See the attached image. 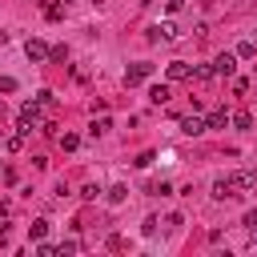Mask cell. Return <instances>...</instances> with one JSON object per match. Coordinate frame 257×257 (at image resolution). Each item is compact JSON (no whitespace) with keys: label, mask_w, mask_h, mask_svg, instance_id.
<instances>
[{"label":"cell","mask_w":257,"mask_h":257,"mask_svg":"<svg viewBox=\"0 0 257 257\" xmlns=\"http://www.w3.org/2000/svg\"><path fill=\"white\" fill-rule=\"evenodd\" d=\"M40 124H44V120H40V104H36V100H32V104H24V108H20V116H16V133H24V137H28V133H32V128H40Z\"/></svg>","instance_id":"obj_1"},{"label":"cell","mask_w":257,"mask_h":257,"mask_svg":"<svg viewBox=\"0 0 257 257\" xmlns=\"http://www.w3.org/2000/svg\"><path fill=\"white\" fill-rule=\"evenodd\" d=\"M149 76H153V64H149V60H137V64H128V72H124V84L133 88V84H145Z\"/></svg>","instance_id":"obj_2"},{"label":"cell","mask_w":257,"mask_h":257,"mask_svg":"<svg viewBox=\"0 0 257 257\" xmlns=\"http://www.w3.org/2000/svg\"><path fill=\"white\" fill-rule=\"evenodd\" d=\"M205 128H209V124H205V116H201V112H189V116H181V133H185V137H201Z\"/></svg>","instance_id":"obj_3"},{"label":"cell","mask_w":257,"mask_h":257,"mask_svg":"<svg viewBox=\"0 0 257 257\" xmlns=\"http://www.w3.org/2000/svg\"><path fill=\"white\" fill-rule=\"evenodd\" d=\"M24 56H28L32 64H40V60H48V56H52V48H48L44 40H28V44H24Z\"/></svg>","instance_id":"obj_4"},{"label":"cell","mask_w":257,"mask_h":257,"mask_svg":"<svg viewBox=\"0 0 257 257\" xmlns=\"http://www.w3.org/2000/svg\"><path fill=\"white\" fill-rule=\"evenodd\" d=\"M149 40H153V44H157V40H177V24H173V20L153 24V28H149Z\"/></svg>","instance_id":"obj_5"},{"label":"cell","mask_w":257,"mask_h":257,"mask_svg":"<svg viewBox=\"0 0 257 257\" xmlns=\"http://www.w3.org/2000/svg\"><path fill=\"white\" fill-rule=\"evenodd\" d=\"M233 68H237V56H233V52H221V56L213 60V72H217V76H233Z\"/></svg>","instance_id":"obj_6"},{"label":"cell","mask_w":257,"mask_h":257,"mask_svg":"<svg viewBox=\"0 0 257 257\" xmlns=\"http://www.w3.org/2000/svg\"><path fill=\"white\" fill-rule=\"evenodd\" d=\"M229 185H233V193H245V189H253V185H257V177H253L249 169H241V173H233V177H229Z\"/></svg>","instance_id":"obj_7"},{"label":"cell","mask_w":257,"mask_h":257,"mask_svg":"<svg viewBox=\"0 0 257 257\" xmlns=\"http://www.w3.org/2000/svg\"><path fill=\"white\" fill-rule=\"evenodd\" d=\"M165 72H169V80H189V76H193V68H189L185 60H173Z\"/></svg>","instance_id":"obj_8"},{"label":"cell","mask_w":257,"mask_h":257,"mask_svg":"<svg viewBox=\"0 0 257 257\" xmlns=\"http://www.w3.org/2000/svg\"><path fill=\"white\" fill-rule=\"evenodd\" d=\"M229 120H233V116H229V112H225V108H213V112H209V116H205V124H209V128H225V124H229Z\"/></svg>","instance_id":"obj_9"},{"label":"cell","mask_w":257,"mask_h":257,"mask_svg":"<svg viewBox=\"0 0 257 257\" xmlns=\"http://www.w3.org/2000/svg\"><path fill=\"white\" fill-rule=\"evenodd\" d=\"M213 197H217V201H233V197H237V193H233V185H229V177H221V181L213 185Z\"/></svg>","instance_id":"obj_10"},{"label":"cell","mask_w":257,"mask_h":257,"mask_svg":"<svg viewBox=\"0 0 257 257\" xmlns=\"http://www.w3.org/2000/svg\"><path fill=\"white\" fill-rule=\"evenodd\" d=\"M169 96H173V88H169V84H153V88H149V100H153V104H165Z\"/></svg>","instance_id":"obj_11"},{"label":"cell","mask_w":257,"mask_h":257,"mask_svg":"<svg viewBox=\"0 0 257 257\" xmlns=\"http://www.w3.org/2000/svg\"><path fill=\"white\" fill-rule=\"evenodd\" d=\"M28 237H32V241H44V237H48V221H44V217L32 221V225H28Z\"/></svg>","instance_id":"obj_12"},{"label":"cell","mask_w":257,"mask_h":257,"mask_svg":"<svg viewBox=\"0 0 257 257\" xmlns=\"http://www.w3.org/2000/svg\"><path fill=\"white\" fill-rule=\"evenodd\" d=\"M44 16H48V20H64V4H56V0H44Z\"/></svg>","instance_id":"obj_13"},{"label":"cell","mask_w":257,"mask_h":257,"mask_svg":"<svg viewBox=\"0 0 257 257\" xmlns=\"http://www.w3.org/2000/svg\"><path fill=\"white\" fill-rule=\"evenodd\" d=\"M237 56H241V60L257 56V44H253V40H241V44H237Z\"/></svg>","instance_id":"obj_14"},{"label":"cell","mask_w":257,"mask_h":257,"mask_svg":"<svg viewBox=\"0 0 257 257\" xmlns=\"http://www.w3.org/2000/svg\"><path fill=\"white\" fill-rule=\"evenodd\" d=\"M124 197H128V189H124V185H112V189H108V205H120Z\"/></svg>","instance_id":"obj_15"},{"label":"cell","mask_w":257,"mask_h":257,"mask_svg":"<svg viewBox=\"0 0 257 257\" xmlns=\"http://www.w3.org/2000/svg\"><path fill=\"white\" fill-rule=\"evenodd\" d=\"M36 104H40V108H52V104H56V96H52L48 88H40V92H36Z\"/></svg>","instance_id":"obj_16"},{"label":"cell","mask_w":257,"mask_h":257,"mask_svg":"<svg viewBox=\"0 0 257 257\" xmlns=\"http://www.w3.org/2000/svg\"><path fill=\"white\" fill-rule=\"evenodd\" d=\"M193 76H197V80H209V76H217V72H213V64H197Z\"/></svg>","instance_id":"obj_17"},{"label":"cell","mask_w":257,"mask_h":257,"mask_svg":"<svg viewBox=\"0 0 257 257\" xmlns=\"http://www.w3.org/2000/svg\"><path fill=\"white\" fill-rule=\"evenodd\" d=\"M229 124H237V128H249V124H253V116H249V112H233V120H229Z\"/></svg>","instance_id":"obj_18"},{"label":"cell","mask_w":257,"mask_h":257,"mask_svg":"<svg viewBox=\"0 0 257 257\" xmlns=\"http://www.w3.org/2000/svg\"><path fill=\"white\" fill-rule=\"evenodd\" d=\"M112 128V120L108 116H100V120H92V137H100V133H108Z\"/></svg>","instance_id":"obj_19"},{"label":"cell","mask_w":257,"mask_h":257,"mask_svg":"<svg viewBox=\"0 0 257 257\" xmlns=\"http://www.w3.org/2000/svg\"><path fill=\"white\" fill-rule=\"evenodd\" d=\"M60 145H64V153H72V149L80 145V137H76V133H64V137H60Z\"/></svg>","instance_id":"obj_20"},{"label":"cell","mask_w":257,"mask_h":257,"mask_svg":"<svg viewBox=\"0 0 257 257\" xmlns=\"http://www.w3.org/2000/svg\"><path fill=\"white\" fill-rule=\"evenodd\" d=\"M36 253H40V257H56L60 249H56V245H48V241H40V245H36Z\"/></svg>","instance_id":"obj_21"},{"label":"cell","mask_w":257,"mask_h":257,"mask_svg":"<svg viewBox=\"0 0 257 257\" xmlns=\"http://www.w3.org/2000/svg\"><path fill=\"white\" fill-rule=\"evenodd\" d=\"M149 193H157V197H169V193H173V185H169V181H161V185H153Z\"/></svg>","instance_id":"obj_22"},{"label":"cell","mask_w":257,"mask_h":257,"mask_svg":"<svg viewBox=\"0 0 257 257\" xmlns=\"http://www.w3.org/2000/svg\"><path fill=\"white\" fill-rule=\"evenodd\" d=\"M245 229H249V233H257V209H249V213H245Z\"/></svg>","instance_id":"obj_23"},{"label":"cell","mask_w":257,"mask_h":257,"mask_svg":"<svg viewBox=\"0 0 257 257\" xmlns=\"http://www.w3.org/2000/svg\"><path fill=\"white\" fill-rule=\"evenodd\" d=\"M20 141H24V133H16V137H8V141H4V145H8V153H16V149H20Z\"/></svg>","instance_id":"obj_24"},{"label":"cell","mask_w":257,"mask_h":257,"mask_svg":"<svg viewBox=\"0 0 257 257\" xmlns=\"http://www.w3.org/2000/svg\"><path fill=\"white\" fill-rule=\"evenodd\" d=\"M153 161H157V157H153V153H141V157H137V169H149V165H153Z\"/></svg>","instance_id":"obj_25"},{"label":"cell","mask_w":257,"mask_h":257,"mask_svg":"<svg viewBox=\"0 0 257 257\" xmlns=\"http://www.w3.org/2000/svg\"><path fill=\"white\" fill-rule=\"evenodd\" d=\"M0 92H16V80L12 76H0Z\"/></svg>","instance_id":"obj_26"},{"label":"cell","mask_w":257,"mask_h":257,"mask_svg":"<svg viewBox=\"0 0 257 257\" xmlns=\"http://www.w3.org/2000/svg\"><path fill=\"white\" fill-rule=\"evenodd\" d=\"M64 4H72V0H64Z\"/></svg>","instance_id":"obj_27"},{"label":"cell","mask_w":257,"mask_h":257,"mask_svg":"<svg viewBox=\"0 0 257 257\" xmlns=\"http://www.w3.org/2000/svg\"><path fill=\"white\" fill-rule=\"evenodd\" d=\"M253 241H257V233H253Z\"/></svg>","instance_id":"obj_28"}]
</instances>
